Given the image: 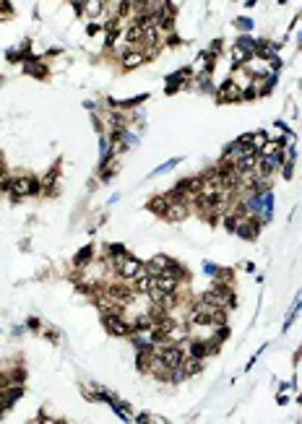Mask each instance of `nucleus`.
Returning <instances> with one entry per match:
<instances>
[{"label":"nucleus","instance_id":"393cba45","mask_svg":"<svg viewBox=\"0 0 302 424\" xmlns=\"http://www.w3.org/2000/svg\"><path fill=\"white\" fill-rule=\"evenodd\" d=\"M222 47H224V39H214V42L208 44V52H211V55H219Z\"/></svg>","mask_w":302,"mask_h":424},{"label":"nucleus","instance_id":"412c9836","mask_svg":"<svg viewBox=\"0 0 302 424\" xmlns=\"http://www.w3.org/2000/svg\"><path fill=\"white\" fill-rule=\"evenodd\" d=\"M219 268H222V265L211 263V260H206V263H203V271H206V276H211V279H217V276H219Z\"/></svg>","mask_w":302,"mask_h":424},{"label":"nucleus","instance_id":"c85d7f7f","mask_svg":"<svg viewBox=\"0 0 302 424\" xmlns=\"http://www.w3.org/2000/svg\"><path fill=\"white\" fill-rule=\"evenodd\" d=\"M99 29H102V26L92 24V26H86V34H89V37H94V34H99Z\"/></svg>","mask_w":302,"mask_h":424},{"label":"nucleus","instance_id":"6e6552de","mask_svg":"<svg viewBox=\"0 0 302 424\" xmlns=\"http://www.w3.org/2000/svg\"><path fill=\"white\" fill-rule=\"evenodd\" d=\"M279 169H282V164L276 162V156H274V154H271V156H266V154L258 156V174H263V177H276Z\"/></svg>","mask_w":302,"mask_h":424},{"label":"nucleus","instance_id":"4468645a","mask_svg":"<svg viewBox=\"0 0 302 424\" xmlns=\"http://www.w3.org/2000/svg\"><path fill=\"white\" fill-rule=\"evenodd\" d=\"M203 370H206V359H193V356H185V362H183L185 377H198Z\"/></svg>","mask_w":302,"mask_h":424},{"label":"nucleus","instance_id":"f03ea898","mask_svg":"<svg viewBox=\"0 0 302 424\" xmlns=\"http://www.w3.org/2000/svg\"><path fill=\"white\" fill-rule=\"evenodd\" d=\"M143 274H148V268H146V263L143 260H138L136 255H131L128 253L120 263H117V268H115V276L117 279H123V281H136V279H141Z\"/></svg>","mask_w":302,"mask_h":424},{"label":"nucleus","instance_id":"dca6fc26","mask_svg":"<svg viewBox=\"0 0 302 424\" xmlns=\"http://www.w3.org/2000/svg\"><path fill=\"white\" fill-rule=\"evenodd\" d=\"M299 310H302V297H297V302H294V305L289 307V312H287V320H284V328H282L284 333H287V330L292 328V323H294V318L299 315Z\"/></svg>","mask_w":302,"mask_h":424},{"label":"nucleus","instance_id":"b1692460","mask_svg":"<svg viewBox=\"0 0 302 424\" xmlns=\"http://www.w3.org/2000/svg\"><path fill=\"white\" fill-rule=\"evenodd\" d=\"M282 65H284V63H282V57L274 55V57L268 60V71H271V73H279V71H282Z\"/></svg>","mask_w":302,"mask_h":424},{"label":"nucleus","instance_id":"9d476101","mask_svg":"<svg viewBox=\"0 0 302 424\" xmlns=\"http://www.w3.org/2000/svg\"><path fill=\"white\" fill-rule=\"evenodd\" d=\"M92 260H94V245H86V248H81V250L76 253V258H73V268L86 271V268L92 265Z\"/></svg>","mask_w":302,"mask_h":424},{"label":"nucleus","instance_id":"20e7f679","mask_svg":"<svg viewBox=\"0 0 302 424\" xmlns=\"http://www.w3.org/2000/svg\"><path fill=\"white\" fill-rule=\"evenodd\" d=\"M214 97H217L219 104H234V102H243V88L234 83V78L229 76L217 92H214Z\"/></svg>","mask_w":302,"mask_h":424},{"label":"nucleus","instance_id":"1a4fd4ad","mask_svg":"<svg viewBox=\"0 0 302 424\" xmlns=\"http://www.w3.org/2000/svg\"><path fill=\"white\" fill-rule=\"evenodd\" d=\"M183 286H185V284H180L175 276H169V274L157 276V289H159V292H164V294H177Z\"/></svg>","mask_w":302,"mask_h":424},{"label":"nucleus","instance_id":"473e14b6","mask_svg":"<svg viewBox=\"0 0 302 424\" xmlns=\"http://www.w3.org/2000/svg\"><path fill=\"white\" fill-rule=\"evenodd\" d=\"M294 18H302V11H299V16H294Z\"/></svg>","mask_w":302,"mask_h":424},{"label":"nucleus","instance_id":"0eeeda50","mask_svg":"<svg viewBox=\"0 0 302 424\" xmlns=\"http://www.w3.org/2000/svg\"><path fill=\"white\" fill-rule=\"evenodd\" d=\"M172 260H175V258H169V255H164V253L151 255V260H146V268H148L151 276H162V274L169 268V265H172Z\"/></svg>","mask_w":302,"mask_h":424},{"label":"nucleus","instance_id":"cd10ccee","mask_svg":"<svg viewBox=\"0 0 302 424\" xmlns=\"http://www.w3.org/2000/svg\"><path fill=\"white\" fill-rule=\"evenodd\" d=\"M276 404H279V406H287V404H289V396H287V393L282 390V393L276 396Z\"/></svg>","mask_w":302,"mask_h":424},{"label":"nucleus","instance_id":"6ab92c4d","mask_svg":"<svg viewBox=\"0 0 302 424\" xmlns=\"http://www.w3.org/2000/svg\"><path fill=\"white\" fill-rule=\"evenodd\" d=\"M279 174H282L284 180H292V177H294V162H292V159H287V162L282 164V169H279Z\"/></svg>","mask_w":302,"mask_h":424},{"label":"nucleus","instance_id":"c756f323","mask_svg":"<svg viewBox=\"0 0 302 424\" xmlns=\"http://www.w3.org/2000/svg\"><path fill=\"white\" fill-rule=\"evenodd\" d=\"M297 362H302V346L294 351V365H297Z\"/></svg>","mask_w":302,"mask_h":424},{"label":"nucleus","instance_id":"aec40b11","mask_svg":"<svg viewBox=\"0 0 302 424\" xmlns=\"http://www.w3.org/2000/svg\"><path fill=\"white\" fill-rule=\"evenodd\" d=\"M234 26L240 29V32H250L253 29V21L248 16H240V18H234Z\"/></svg>","mask_w":302,"mask_h":424},{"label":"nucleus","instance_id":"f8f14e48","mask_svg":"<svg viewBox=\"0 0 302 424\" xmlns=\"http://www.w3.org/2000/svg\"><path fill=\"white\" fill-rule=\"evenodd\" d=\"M104 8H107L104 0H83L81 16H86V18H99V16L104 13Z\"/></svg>","mask_w":302,"mask_h":424},{"label":"nucleus","instance_id":"5701e85b","mask_svg":"<svg viewBox=\"0 0 302 424\" xmlns=\"http://www.w3.org/2000/svg\"><path fill=\"white\" fill-rule=\"evenodd\" d=\"M180 162H183V159H172V162H164L159 169H154V174H164V172H169V169H175Z\"/></svg>","mask_w":302,"mask_h":424},{"label":"nucleus","instance_id":"2eb2a0df","mask_svg":"<svg viewBox=\"0 0 302 424\" xmlns=\"http://www.w3.org/2000/svg\"><path fill=\"white\" fill-rule=\"evenodd\" d=\"M24 73L34 78H47V65L42 60H24Z\"/></svg>","mask_w":302,"mask_h":424},{"label":"nucleus","instance_id":"9b49d317","mask_svg":"<svg viewBox=\"0 0 302 424\" xmlns=\"http://www.w3.org/2000/svg\"><path fill=\"white\" fill-rule=\"evenodd\" d=\"M167 206H169V198H167V193H164V195H154V198H148L146 211H151L154 216H162V219H164V214H167Z\"/></svg>","mask_w":302,"mask_h":424},{"label":"nucleus","instance_id":"f3484780","mask_svg":"<svg viewBox=\"0 0 302 424\" xmlns=\"http://www.w3.org/2000/svg\"><path fill=\"white\" fill-rule=\"evenodd\" d=\"M234 47H240L245 52H255V39L250 34H240V37H237V42H234Z\"/></svg>","mask_w":302,"mask_h":424},{"label":"nucleus","instance_id":"bb28decb","mask_svg":"<svg viewBox=\"0 0 302 424\" xmlns=\"http://www.w3.org/2000/svg\"><path fill=\"white\" fill-rule=\"evenodd\" d=\"M39 328H42L39 318H29V320H26V330H39Z\"/></svg>","mask_w":302,"mask_h":424},{"label":"nucleus","instance_id":"7ed1b4c3","mask_svg":"<svg viewBox=\"0 0 302 424\" xmlns=\"http://www.w3.org/2000/svg\"><path fill=\"white\" fill-rule=\"evenodd\" d=\"M190 78H196V68H193V65H185V68H180V71H175L172 76H167V88H164V92H167V94L180 92V88L190 86Z\"/></svg>","mask_w":302,"mask_h":424},{"label":"nucleus","instance_id":"a878e982","mask_svg":"<svg viewBox=\"0 0 302 424\" xmlns=\"http://www.w3.org/2000/svg\"><path fill=\"white\" fill-rule=\"evenodd\" d=\"M42 336H45V339H50L52 344H60V336H57V330H52V328H50V330L45 328V333H42Z\"/></svg>","mask_w":302,"mask_h":424},{"label":"nucleus","instance_id":"4be33fe9","mask_svg":"<svg viewBox=\"0 0 302 424\" xmlns=\"http://www.w3.org/2000/svg\"><path fill=\"white\" fill-rule=\"evenodd\" d=\"M164 44H167V47H180L183 39H180L175 32H169V34H164Z\"/></svg>","mask_w":302,"mask_h":424},{"label":"nucleus","instance_id":"ddd939ff","mask_svg":"<svg viewBox=\"0 0 302 424\" xmlns=\"http://www.w3.org/2000/svg\"><path fill=\"white\" fill-rule=\"evenodd\" d=\"M133 289H136V292L138 294H151V292H154V289H157V276H151V274H143L141 279H136L133 281Z\"/></svg>","mask_w":302,"mask_h":424},{"label":"nucleus","instance_id":"2f4dec72","mask_svg":"<svg viewBox=\"0 0 302 424\" xmlns=\"http://www.w3.org/2000/svg\"><path fill=\"white\" fill-rule=\"evenodd\" d=\"M0 162H6V159H3V151H0Z\"/></svg>","mask_w":302,"mask_h":424},{"label":"nucleus","instance_id":"a211bd4d","mask_svg":"<svg viewBox=\"0 0 302 424\" xmlns=\"http://www.w3.org/2000/svg\"><path fill=\"white\" fill-rule=\"evenodd\" d=\"M11 180H13V177L8 174V167H6V162H0V193H8V188H11Z\"/></svg>","mask_w":302,"mask_h":424},{"label":"nucleus","instance_id":"39448f33","mask_svg":"<svg viewBox=\"0 0 302 424\" xmlns=\"http://www.w3.org/2000/svg\"><path fill=\"white\" fill-rule=\"evenodd\" d=\"M190 203H185V200H169V206H167V214H164V221H169V224H180V221H185L190 216Z\"/></svg>","mask_w":302,"mask_h":424},{"label":"nucleus","instance_id":"423d86ee","mask_svg":"<svg viewBox=\"0 0 302 424\" xmlns=\"http://www.w3.org/2000/svg\"><path fill=\"white\" fill-rule=\"evenodd\" d=\"M143 63H148V57H146V52H141V50H133L131 44H128V50L120 55V65H123V73H128V71H136L138 65H143Z\"/></svg>","mask_w":302,"mask_h":424},{"label":"nucleus","instance_id":"f257e3e1","mask_svg":"<svg viewBox=\"0 0 302 424\" xmlns=\"http://www.w3.org/2000/svg\"><path fill=\"white\" fill-rule=\"evenodd\" d=\"M42 183L37 180V177H32V174H18V177H13L11 180V188H8V195H11V200L13 203H21V200H26V198H32V195H42Z\"/></svg>","mask_w":302,"mask_h":424},{"label":"nucleus","instance_id":"7c9ffc66","mask_svg":"<svg viewBox=\"0 0 302 424\" xmlns=\"http://www.w3.org/2000/svg\"><path fill=\"white\" fill-rule=\"evenodd\" d=\"M297 404H302V393H299V396H297Z\"/></svg>","mask_w":302,"mask_h":424}]
</instances>
